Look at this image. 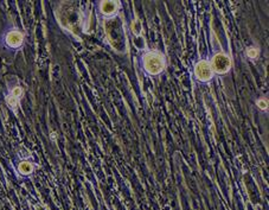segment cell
Listing matches in <instances>:
<instances>
[{
	"instance_id": "9c48e42d",
	"label": "cell",
	"mask_w": 269,
	"mask_h": 210,
	"mask_svg": "<svg viewBox=\"0 0 269 210\" xmlns=\"http://www.w3.org/2000/svg\"><path fill=\"white\" fill-rule=\"evenodd\" d=\"M131 29H132V32H133L134 34L139 36V34L141 33V24H140V22H139L138 19L133 20V23H132V25H131Z\"/></svg>"
},
{
	"instance_id": "52a82bcc",
	"label": "cell",
	"mask_w": 269,
	"mask_h": 210,
	"mask_svg": "<svg viewBox=\"0 0 269 210\" xmlns=\"http://www.w3.org/2000/svg\"><path fill=\"white\" fill-rule=\"evenodd\" d=\"M20 95H22V89L19 88V87H15V88L12 90L8 100H7V102H8V104H10L11 107H15L17 106L18 101H19V99H20Z\"/></svg>"
},
{
	"instance_id": "5b68a950",
	"label": "cell",
	"mask_w": 269,
	"mask_h": 210,
	"mask_svg": "<svg viewBox=\"0 0 269 210\" xmlns=\"http://www.w3.org/2000/svg\"><path fill=\"white\" fill-rule=\"evenodd\" d=\"M100 12L106 17V18H112L115 17L119 11V3L117 1H102L99 5Z\"/></svg>"
},
{
	"instance_id": "ba28073f",
	"label": "cell",
	"mask_w": 269,
	"mask_h": 210,
	"mask_svg": "<svg viewBox=\"0 0 269 210\" xmlns=\"http://www.w3.org/2000/svg\"><path fill=\"white\" fill-rule=\"evenodd\" d=\"M33 170V166L30 162H22L19 164V171L23 173V174H29L31 173Z\"/></svg>"
},
{
	"instance_id": "6da1fadb",
	"label": "cell",
	"mask_w": 269,
	"mask_h": 210,
	"mask_svg": "<svg viewBox=\"0 0 269 210\" xmlns=\"http://www.w3.org/2000/svg\"><path fill=\"white\" fill-rule=\"evenodd\" d=\"M104 31L113 49L117 51H124V49H126V38H124L123 25L116 15L104 19Z\"/></svg>"
},
{
	"instance_id": "3957f363",
	"label": "cell",
	"mask_w": 269,
	"mask_h": 210,
	"mask_svg": "<svg viewBox=\"0 0 269 210\" xmlns=\"http://www.w3.org/2000/svg\"><path fill=\"white\" fill-rule=\"evenodd\" d=\"M213 73L223 75L226 74L230 68H231V60L228 55H225L224 52H218L212 57V61L210 62Z\"/></svg>"
},
{
	"instance_id": "277c9868",
	"label": "cell",
	"mask_w": 269,
	"mask_h": 210,
	"mask_svg": "<svg viewBox=\"0 0 269 210\" xmlns=\"http://www.w3.org/2000/svg\"><path fill=\"white\" fill-rule=\"evenodd\" d=\"M213 70L209 61L202 60L194 65V76L201 82H208L213 77Z\"/></svg>"
},
{
	"instance_id": "8fae6325",
	"label": "cell",
	"mask_w": 269,
	"mask_h": 210,
	"mask_svg": "<svg viewBox=\"0 0 269 210\" xmlns=\"http://www.w3.org/2000/svg\"><path fill=\"white\" fill-rule=\"evenodd\" d=\"M256 104L259 106V108L260 109H262V111H264V109H267V101L264 100V99H260V100H257V102H256Z\"/></svg>"
},
{
	"instance_id": "7a4b0ae2",
	"label": "cell",
	"mask_w": 269,
	"mask_h": 210,
	"mask_svg": "<svg viewBox=\"0 0 269 210\" xmlns=\"http://www.w3.org/2000/svg\"><path fill=\"white\" fill-rule=\"evenodd\" d=\"M142 66L147 75H159L165 69V60L159 52H147L142 57Z\"/></svg>"
},
{
	"instance_id": "8992f818",
	"label": "cell",
	"mask_w": 269,
	"mask_h": 210,
	"mask_svg": "<svg viewBox=\"0 0 269 210\" xmlns=\"http://www.w3.org/2000/svg\"><path fill=\"white\" fill-rule=\"evenodd\" d=\"M6 43L12 46V48H17L19 46L23 43V34L19 31H11L7 33L6 36Z\"/></svg>"
},
{
	"instance_id": "30bf717a",
	"label": "cell",
	"mask_w": 269,
	"mask_h": 210,
	"mask_svg": "<svg viewBox=\"0 0 269 210\" xmlns=\"http://www.w3.org/2000/svg\"><path fill=\"white\" fill-rule=\"evenodd\" d=\"M247 55L250 58H256L257 55H259V49L257 48H249L247 50Z\"/></svg>"
}]
</instances>
